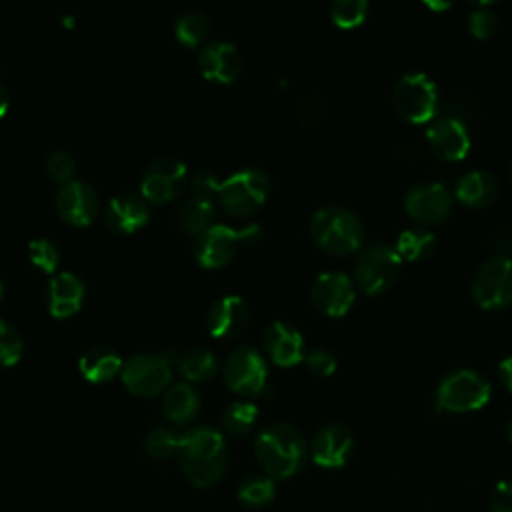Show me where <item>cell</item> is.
Here are the masks:
<instances>
[{"instance_id":"cell-14","label":"cell","mask_w":512,"mask_h":512,"mask_svg":"<svg viewBox=\"0 0 512 512\" xmlns=\"http://www.w3.org/2000/svg\"><path fill=\"white\" fill-rule=\"evenodd\" d=\"M98 194L86 180L74 178L60 186L56 194V210L60 218L74 226H86L98 214Z\"/></svg>"},{"instance_id":"cell-1","label":"cell","mask_w":512,"mask_h":512,"mask_svg":"<svg viewBox=\"0 0 512 512\" xmlns=\"http://www.w3.org/2000/svg\"><path fill=\"white\" fill-rule=\"evenodd\" d=\"M178 460L184 476L196 488H208L216 484L228 464V452L224 436L210 426L190 428L180 436Z\"/></svg>"},{"instance_id":"cell-35","label":"cell","mask_w":512,"mask_h":512,"mask_svg":"<svg viewBox=\"0 0 512 512\" xmlns=\"http://www.w3.org/2000/svg\"><path fill=\"white\" fill-rule=\"evenodd\" d=\"M44 168L50 174V178L62 184L74 180L76 174V162L66 150H52L44 160Z\"/></svg>"},{"instance_id":"cell-27","label":"cell","mask_w":512,"mask_h":512,"mask_svg":"<svg viewBox=\"0 0 512 512\" xmlns=\"http://www.w3.org/2000/svg\"><path fill=\"white\" fill-rule=\"evenodd\" d=\"M178 368H180V374L188 380H206L216 372L218 358L210 348L194 346V348H188L178 358Z\"/></svg>"},{"instance_id":"cell-12","label":"cell","mask_w":512,"mask_h":512,"mask_svg":"<svg viewBox=\"0 0 512 512\" xmlns=\"http://www.w3.org/2000/svg\"><path fill=\"white\" fill-rule=\"evenodd\" d=\"M186 164L176 156L154 158L140 176V192L152 202H166L174 198L186 180Z\"/></svg>"},{"instance_id":"cell-16","label":"cell","mask_w":512,"mask_h":512,"mask_svg":"<svg viewBox=\"0 0 512 512\" xmlns=\"http://www.w3.org/2000/svg\"><path fill=\"white\" fill-rule=\"evenodd\" d=\"M432 152L442 160H460L470 150V134L456 116H438L426 128Z\"/></svg>"},{"instance_id":"cell-4","label":"cell","mask_w":512,"mask_h":512,"mask_svg":"<svg viewBox=\"0 0 512 512\" xmlns=\"http://www.w3.org/2000/svg\"><path fill=\"white\" fill-rule=\"evenodd\" d=\"M392 102L404 120L424 124L436 116L438 88L424 72H406L394 84Z\"/></svg>"},{"instance_id":"cell-38","label":"cell","mask_w":512,"mask_h":512,"mask_svg":"<svg viewBox=\"0 0 512 512\" xmlns=\"http://www.w3.org/2000/svg\"><path fill=\"white\" fill-rule=\"evenodd\" d=\"M304 362L310 372L318 376H328L336 370V358L330 350L326 348H312L304 354Z\"/></svg>"},{"instance_id":"cell-40","label":"cell","mask_w":512,"mask_h":512,"mask_svg":"<svg viewBox=\"0 0 512 512\" xmlns=\"http://www.w3.org/2000/svg\"><path fill=\"white\" fill-rule=\"evenodd\" d=\"M490 510L492 512H512V482L502 480L494 486L490 494Z\"/></svg>"},{"instance_id":"cell-20","label":"cell","mask_w":512,"mask_h":512,"mask_svg":"<svg viewBox=\"0 0 512 512\" xmlns=\"http://www.w3.org/2000/svg\"><path fill=\"white\" fill-rule=\"evenodd\" d=\"M268 356L282 366H292L304 358V338L298 328L284 320H272L262 336Z\"/></svg>"},{"instance_id":"cell-26","label":"cell","mask_w":512,"mask_h":512,"mask_svg":"<svg viewBox=\"0 0 512 512\" xmlns=\"http://www.w3.org/2000/svg\"><path fill=\"white\" fill-rule=\"evenodd\" d=\"M214 200L208 196L192 194L176 212V226L184 234H200L212 224Z\"/></svg>"},{"instance_id":"cell-21","label":"cell","mask_w":512,"mask_h":512,"mask_svg":"<svg viewBox=\"0 0 512 512\" xmlns=\"http://www.w3.org/2000/svg\"><path fill=\"white\" fill-rule=\"evenodd\" d=\"M248 316L250 312L244 298L236 294H226L212 302L206 316V324L210 334L218 338H232L238 332H242V328L248 322Z\"/></svg>"},{"instance_id":"cell-37","label":"cell","mask_w":512,"mask_h":512,"mask_svg":"<svg viewBox=\"0 0 512 512\" xmlns=\"http://www.w3.org/2000/svg\"><path fill=\"white\" fill-rule=\"evenodd\" d=\"M496 26H498V18H496V14L488 6H480V8L472 10L470 16H468V30L476 38L492 36Z\"/></svg>"},{"instance_id":"cell-22","label":"cell","mask_w":512,"mask_h":512,"mask_svg":"<svg viewBox=\"0 0 512 512\" xmlns=\"http://www.w3.org/2000/svg\"><path fill=\"white\" fill-rule=\"evenodd\" d=\"M84 298V282L74 272L54 274L44 288V302L54 316H70L76 312Z\"/></svg>"},{"instance_id":"cell-6","label":"cell","mask_w":512,"mask_h":512,"mask_svg":"<svg viewBox=\"0 0 512 512\" xmlns=\"http://www.w3.org/2000/svg\"><path fill=\"white\" fill-rule=\"evenodd\" d=\"M490 400V384L474 370L450 372L436 388V406L446 412L480 410Z\"/></svg>"},{"instance_id":"cell-45","label":"cell","mask_w":512,"mask_h":512,"mask_svg":"<svg viewBox=\"0 0 512 512\" xmlns=\"http://www.w3.org/2000/svg\"><path fill=\"white\" fill-rule=\"evenodd\" d=\"M2 292H4V282H2V278H0V298H2Z\"/></svg>"},{"instance_id":"cell-43","label":"cell","mask_w":512,"mask_h":512,"mask_svg":"<svg viewBox=\"0 0 512 512\" xmlns=\"http://www.w3.org/2000/svg\"><path fill=\"white\" fill-rule=\"evenodd\" d=\"M6 110H8V92H6L4 84H2V78H0V116H2Z\"/></svg>"},{"instance_id":"cell-28","label":"cell","mask_w":512,"mask_h":512,"mask_svg":"<svg viewBox=\"0 0 512 512\" xmlns=\"http://www.w3.org/2000/svg\"><path fill=\"white\" fill-rule=\"evenodd\" d=\"M434 234L426 228H406L398 234V242H396V252L400 254V258L406 260H418L428 256L434 250Z\"/></svg>"},{"instance_id":"cell-19","label":"cell","mask_w":512,"mask_h":512,"mask_svg":"<svg viewBox=\"0 0 512 512\" xmlns=\"http://www.w3.org/2000/svg\"><path fill=\"white\" fill-rule=\"evenodd\" d=\"M104 218L110 230L118 234H130L148 222L150 208L142 196L120 192L108 200Z\"/></svg>"},{"instance_id":"cell-18","label":"cell","mask_w":512,"mask_h":512,"mask_svg":"<svg viewBox=\"0 0 512 512\" xmlns=\"http://www.w3.org/2000/svg\"><path fill=\"white\" fill-rule=\"evenodd\" d=\"M202 74L216 82H232L242 70V56L228 40L208 42L198 54Z\"/></svg>"},{"instance_id":"cell-15","label":"cell","mask_w":512,"mask_h":512,"mask_svg":"<svg viewBox=\"0 0 512 512\" xmlns=\"http://www.w3.org/2000/svg\"><path fill=\"white\" fill-rule=\"evenodd\" d=\"M314 306L328 316H344L354 302V284L342 270H328L316 276L312 284Z\"/></svg>"},{"instance_id":"cell-7","label":"cell","mask_w":512,"mask_h":512,"mask_svg":"<svg viewBox=\"0 0 512 512\" xmlns=\"http://www.w3.org/2000/svg\"><path fill=\"white\" fill-rule=\"evenodd\" d=\"M260 236L256 222L244 228H230L226 224H210L194 240V256L202 266L216 268L226 264L242 242H254Z\"/></svg>"},{"instance_id":"cell-32","label":"cell","mask_w":512,"mask_h":512,"mask_svg":"<svg viewBox=\"0 0 512 512\" xmlns=\"http://www.w3.org/2000/svg\"><path fill=\"white\" fill-rule=\"evenodd\" d=\"M368 12V2L366 0H334L330 6V16L334 24L342 28H352L358 26Z\"/></svg>"},{"instance_id":"cell-23","label":"cell","mask_w":512,"mask_h":512,"mask_svg":"<svg viewBox=\"0 0 512 512\" xmlns=\"http://www.w3.org/2000/svg\"><path fill=\"white\" fill-rule=\"evenodd\" d=\"M456 196L460 202L472 208H484L498 196V182L490 172L470 170L456 182Z\"/></svg>"},{"instance_id":"cell-9","label":"cell","mask_w":512,"mask_h":512,"mask_svg":"<svg viewBox=\"0 0 512 512\" xmlns=\"http://www.w3.org/2000/svg\"><path fill=\"white\" fill-rule=\"evenodd\" d=\"M144 352L130 356L120 370L126 388L138 396H154L162 392L172 376V354Z\"/></svg>"},{"instance_id":"cell-34","label":"cell","mask_w":512,"mask_h":512,"mask_svg":"<svg viewBox=\"0 0 512 512\" xmlns=\"http://www.w3.org/2000/svg\"><path fill=\"white\" fill-rule=\"evenodd\" d=\"M22 354V338L18 330L0 318V366H10L18 362Z\"/></svg>"},{"instance_id":"cell-44","label":"cell","mask_w":512,"mask_h":512,"mask_svg":"<svg viewBox=\"0 0 512 512\" xmlns=\"http://www.w3.org/2000/svg\"><path fill=\"white\" fill-rule=\"evenodd\" d=\"M426 6L432 10H444V8H450V2H426Z\"/></svg>"},{"instance_id":"cell-46","label":"cell","mask_w":512,"mask_h":512,"mask_svg":"<svg viewBox=\"0 0 512 512\" xmlns=\"http://www.w3.org/2000/svg\"><path fill=\"white\" fill-rule=\"evenodd\" d=\"M510 442H512V422H510Z\"/></svg>"},{"instance_id":"cell-8","label":"cell","mask_w":512,"mask_h":512,"mask_svg":"<svg viewBox=\"0 0 512 512\" xmlns=\"http://www.w3.org/2000/svg\"><path fill=\"white\" fill-rule=\"evenodd\" d=\"M400 254L386 242H374L360 250L354 262V278L366 294L388 290L400 272Z\"/></svg>"},{"instance_id":"cell-2","label":"cell","mask_w":512,"mask_h":512,"mask_svg":"<svg viewBox=\"0 0 512 512\" xmlns=\"http://www.w3.org/2000/svg\"><path fill=\"white\" fill-rule=\"evenodd\" d=\"M256 458L272 480L294 476L306 462V440L302 432L286 422L264 426L254 440Z\"/></svg>"},{"instance_id":"cell-41","label":"cell","mask_w":512,"mask_h":512,"mask_svg":"<svg viewBox=\"0 0 512 512\" xmlns=\"http://www.w3.org/2000/svg\"><path fill=\"white\" fill-rule=\"evenodd\" d=\"M324 110V100L318 94H312L308 98H304L298 106V116L302 122H314Z\"/></svg>"},{"instance_id":"cell-11","label":"cell","mask_w":512,"mask_h":512,"mask_svg":"<svg viewBox=\"0 0 512 512\" xmlns=\"http://www.w3.org/2000/svg\"><path fill=\"white\" fill-rule=\"evenodd\" d=\"M266 376V360L254 346H236L224 362V380L228 388L242 396L260 394L266 386Z\"/></svg>"},{"instance_id":"cell-10","label":"cell","mask_w":512,"mask_h":512,"mask_svg":"<svg viewBox=\"0 0 512 512\" xmlns=\"http://www.w3.org/2000/svg\"><path fill=\"white\" fill-rule=\"evenodd\" d=\"M472 296L486 310L508 306L512 302V258L496 256L482 262L472 278Z\"/></svg>"},{"instance_id":"cell-33","label":"cell","mask_w":512,"mask_h":512,"mask_svg":"<svg viewBox=\"0 0 512 512\" xmlns=\"http://www.w3.org/2000/svg\"><path fill=\"white\" fill-rule=\"evenodd\" d=\"M178 442H180V436H176L172 430L160 426V428H152L146 434L144 446H146V452L150 456H154V458H168L174 452H178Z\"/></svg>"},{"instance_id":"cell-29","label":"cell","mask_w":512,"mask_h":512,"mask_svg":"<svg viewBox=\"0 0 512 512\" xmlns=\"http://www.w3.org/2000/svg\"><path fill=\"white\" fill-rule=\"evenodd\" d=\"M256 418H258V406L250 400H238L224 408L222 426L230 434L240 436V434H246L254 426Z\"/></svg>"},{"instance_id":"cell-13","label":"cell","mask_w":512,"mask_h":512,"mask_svg":"<svg viewBox=\"0 0 512 512\" xmlns=\"http://www.w3.org/2000/svg\"><path fill=\"white\" fill-rule=\"evenodd\" d=\"M404 210L410 218L434 224L444 220L452 210V196L448 188L440 182H420L406 190Z\"/></svg>"},{"instance_id":"cell-24","label":"cell","mask_w":512,"mask_h":512,"mask_svg":"<svg viewBox=\"0 0 512 512\" xmlns=\"http://www.w3.org/2000/svg\"><path fill=\"white\" fill-rule=\"evenodd\" d=\"M162 408L168 420L176 424L190 422L200 410V396L192 384L176 382L166 388L162 398Z\"/></svg>"},{"instance_id":"cell-17","label":"cell","mask_w":512,"mask_h":512,"mask_svg":"<svg viewBox=\"0 0 512 512\" xmlns=\"http://www.w3.org/2000/svg\"><path fill=\"white\" fill-rule=\"evenodd\" d=\"M354 450V434L344 424L320 428L312 440V460L322 468H340Z\"/></svg>"},{"instance_id":"cell-30","label":"cell","mask_w":512,"mask_h":512,"mask_svg":"<svg viewBox=\"0 0 512 512\" xmlns=\"http://www.w3.org/2000/svg\"><path fill=\"white\" fill-rule=\"evenodd\" d=\"M276 496V484L268 476H250L238 486V500L244 506L260 508L266 506Z\"/></svg>"},{"instance_id":"cell-42","label":"cell","mask_w":512,"mask_h":512,"mask_svg":"<svg viewBox=\"0 0 512 512\" xmlns=\"http://www.w3.org/2000/svg\"><path fill=\"white\" fill-rule=\"evenodd\" d=\"M498 378L512 392V356H506L504 360H500V364H498Z\"/></svg>"},{"instance_id":"cell-36","label":"cell","mask_w":512,"mask_h":512,"mask_svg":"<svg viewBox=\"0 0 512 512\" xmlns=\"http://www.w3.org/2000/svg\"><path fill=\"white\" fill-rule=\"evenodd\" d=\"M28 256L36 266H40L46 272H52L58 264L60 250L50 238H34L28 244Z\"/></svg>"},{"instance_id":"cell-25","label":"cell","mask_w":512,"mask_h":512,"mask_svg":"<svg viewBox=\"0 0 512 512\" xmlns=\"http://www.w3.org/2000/svg\"><path fill=\"white\" fill-rule=\"evenodd\" d=\"M122 358L116 354L114 348L110 346H92L84 350V354L78 360V368L84 378L92 382H104L110 380L116 372L122 370Z\"/></svg>"},{"instance_id":"cell-5","label":"cell","mask_w":512,"mask_h":512,"mask_svg":"<svg viewBox=\"0 0 512 512\" xmlns=\"http://www.w3.org/2000/svg\"><path fill=\"white\" fill-rule=\"evenodd\" d=\"M268 190V174L260 168L250 166L232 172L220 182L218 200L226 208V212L234 216H246L256 212L264 204Z\"/></svg>"},{"instance_id":"cell-3","label":"cell","mask_w":512,"mask_h":512,"mask_svg":"<svg viewBox=\"0 0 512 512\" xmlns=\"http://www.w3.org/2000/svg\"><path fill=\"white\" fill-rule=\"evenodd\" d=\"M310 234L320 248L332 254H350L364 240L360 218L344 206H322L310 218Z\"/></svg>"},{"instance_id":"cell-39","label":"cell","mask_w":512,"mask_h":512,"mask_svg":"<svg viewBox=\"0 0 512 512\" xmlns=\"http://www.w3.org/2000/svg\"><path fill=\"white\" fill-rule=\"evenodd\" d=\"M220 182H222V180L218 178V174H216L214 170L202 168V170H198V172L192 176V190H194V194L214 198V194H218Z\"/></svg>"},{"instance_id":"cell-31","label":"cell","mask_w":512,"mask_h":512,"mask_svg":"<svg viewBox=\"0 0 512 512\" xmlns=\"http://www.w3.org/2000/svg\"><path fill=\"white\" fill-rule=\"evenodd\" d=\"M176 36L184 42V44H200L208 30H210V20L204 12L200 10H186L176 18Z\"/></svg>"}]
</instances>
